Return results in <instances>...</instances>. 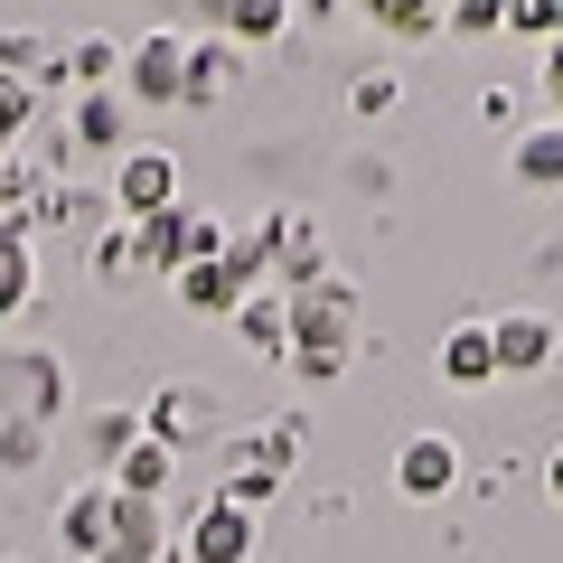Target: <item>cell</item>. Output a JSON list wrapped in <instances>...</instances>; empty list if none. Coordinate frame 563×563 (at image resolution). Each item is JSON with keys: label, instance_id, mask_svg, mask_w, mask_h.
<instances>
[{"label": "cell", "instance_id": "1", "mask_svg": "<svg viewBox=\"0 0 563 563\" xmlns=\"http://www.w3.org/2000/svg\"><path fill=\"white\" fill-rule=\"evenodd\" d=\"M347 347H357V282L347 273H320L310 291L282 301V357L301 385H339L347 376Z\"/></svg>", "mask_w": 563, "mask_h": 563}, {"label": "cell", "instance_id": "2", "mask_svg": "<svg viewBox=\"0 0 563 563\" xmlns=\"http://www.w3.org/2000/svg\"><path fill=\"white\" fill-rule=\"evenodd\" d=\"M301 442H310V422H301V413L263 422V432H235V461H225V488H217V498L254 517V507L273 498V479H282L291 461H301Z\"/></svg>", "mask_w": 563, "mask_h": 563}, {"label": "cell", "instance_id": "3", "mask_svg": "<svg viewBox=\"0 0 563 563\" xmlns=\"http://www.w3.org/2000/svg\"><path fill=\"white\" fill-rule=\"evenodd\" d=\"M225 254V217L217 207H169V217L132 225V263H161V273H188V263Z\"/></svg>", "mask_w": 563, "mask_h": 563}, {"label": "cell", "instance_id": "4", "mask_svg": "<svg viewBox=\"0 0 563 563\" xmlns=\"http://www.w3.org/2000/svg\"><path fill=\"white\" fill-rule=\"evenodd\" d=\"M113 207L122 225H151L179 207V161H169L161 141H122V161H113Z\"/></svg>", "mask_w": 563, "mask_h": 563}, {"label": "cell", "instance_id": "5", "mask_svg": "<svg viewBox=\"0 0 563 563\" xmlns=\"http://www.w3.org/2000/svg\"><path fill=\"white\" fill-rule=\"evenodd\" d=\"M179 76H188V38L179 29L132 38V57H122V95L132 103H179Z\"/></svg>", "mask_w": 563, "mask_h": 563}, {"label": "cell", "instance_id": "6", "mask_svg": "<svg viewBox=\"0 0 563 563\" xmlns=\"http://www.w3.org/2000/svg\"><path fill=\"white\" fill-rule=\"evenodd\" d=\"M488 347H498V376H544L563 329H554V310H498L488 320Z\"/></svg>", "mask_w": 563, "mask_h": 563}, {"label": "cell", "instance_id": "7", "mask_svg": "<svg viewBox=\"0 0 563 563\" xmlns=\"http://www.w3.org/2000/svg\"><path fill=\"white\" fill-rule=\"evenodd\" d=\"M179 554H188V563H254V517L225 507V498H207L198 517L179 526Z\"/></svg>", "mask_w": 563, "mask_h": 563}, {"label": "cell", "instance_id": "8", "mask_svg": "<svg viewBox=\"0 0 563 563\" xmlns=\"http://www.w3.org/2000/svg\"><path fill=\"white\" fill-rule=\"evenodd\" d=\"M395 488L404 498H451V488H461V442H451V432H413V442L395 451Z\"/></svg>", "mask_w": 563, "mask_h": 563}, {"label": "cell", "instance_id": "9", "mask_svg": "<svg viewBox=\"0 0 563 563\" xmlns=\"http://www.w3.org/2000/svg\"><path fill=\"white\" fill-rule=\"evenodd\" d=\"M169 479H179V451H169V442H151V432H141V442L113 461V498L161 507V498H169Z\"/></svg>", "mask_w": 563, "mask_h": 563}, {"label": "cell", "instance_id": "10", "mask_svg": "<svg viewBox=\"0 0 563 563\" xmlns=\"http://www.w3.org/2000/svg\"><path fill=\"white\" fill-rule=\"evenodd\" d=\"M161 544H169L161 507H141V498H113V536H103V554H95V563H161Z\"/></svg>", "mask_w": 563, "mask_h": 563}, {"label": "cell", "instance_id": "11", "mask_svg": "<svg viewBox=\"0 0 563 563\" xmlns=\"http://www.w3.org/2000/svg\"><path fill=\"white\" fill-rule=\"evenodd\" d=\"M57 536H66V554H76V563H95L103 536H113V479L76 488V498H66V517H57Z\"/></svg>", "mask_w": 563, "mask_h": 563}, {"label": "cell", "instance_id": "12", "mask_svg": "<svg viewBox=\"0 0 563 563\" xmlns=\"http://www.w3.org/2000/svg\"><path fill=\"white\" fill-rule=\"evenodd\" d=\"M207 422H217V404H207L198 385H161V395H151V413H141V432H151V442H169V451H179L188 432H207Z\"/></svg>", "mask_w": 563, "mask_h": 563}, {"label": "cell", "instance_id": "13", "mask_svg": "<svg viewBox=\"0 0 563 563\" xmlns=\"http://www.w3.org/2000/svg\"><path fill=\"white\" fill-rule=\"evenodd\" d=\"M273 273L291 282V291H310V282L329 273V254H320V217H301V207H291V217H282V244H273Z\"/></svg>", "mask_w": 563, "mask_h": 563}, {"label": "cell", "instance_id": "14", "mask_svg": "<svg viewBox=\"0 0 563 563\" xmlns=\"http://www.w3.org/2000/svg\"><path fill=\"white\" fill-rule=\"evenodd\" d=\"M225 95H235V47L198 38V47H188V76H179V103H198V113H207V103H225Z\"/></svg>", "mask_w": 563, "mask_h": 563}, {"label": "cell", "instance_id": "15", "mask_svg": "<svg viewBox=\"0 0 563 563\" xmlns=\"http://www.w3.org/2000/svg\"><path fill=\"white\" fill-rule=\"evenodd\" d=\"M442 385H498V347H488V320H461L442 339Z\"/></svg>", "mask_w": 563, "mask_h": 563}, {"label": "cell", "instance_id": "16", "mask_svg": "<svg viewBox=\"0 0 563 563\" xmlns=\"http://www.w3.org/2000/svg\"><path fill=\"white\" fill-rule=\"evenodd\" d=\"M179 282V301L198 310V320H235V301H244V282L225 273V263H188V273H169Z\"/></svg>", "mask_w": 563, "mask_h": 563}, {"label": "cell", "instance_id": "17", "mask_svg": "<svg viewBox=\"0 0 563 563\" xmlns=\"http://www.w3.org/2000/svg\"><path fill=\"white\" fill-rule=\"evenodd\" d=\"M10 376H20V395H29V422H47L66 404V366H57V347H29V357H10Z\"/></svg>", "mask_w": 563, "mask_h": 563}, {"label": "cell", "instance_id": "18", "mask_svg": "<svg viewBox=\"0 0 563 563\" xmlns=\"http://www.w3.org/2000/svg\"><path fill=\"white\" fill-rule=\"evenodd\" d=\"M517 169L526 188H563V122H536V132H517Z\"/></svg>", "mask_w": 563, "mask_h": 563}, {"label": "cell", "instance_id": "19", "mask_svg": "<svg viewBox=\"0 0 563 563\" xmlns=\"http://www.w3.org/2000/svg\"><path fill=\"white\" fill-rule=\"evenodd\" d=\"M273 244H282V217H263V225H244V235H225V254H217V263L244 282V291H254V282L273 273Z\"/></svg>", "mask_w": 563, "mask_h": 563}, {"label": "cell", "instance_id": "20", "mask_svg": "<svg viewBox=\"0 0 563 563\" xmlns=\"http://www.w3.org/2000/svg\"><path fill=\"white\" fill-rule=\"evenodd\" d=\"M66 141H85V151H113V161H122V95H113V85L76 103V132H66Z\"/></svg>", "mask_w": 563, "mask_h": 563}, {"label": "cell", "instance_id": "21", "mask_svg": "<svg viewBox=\"0 0 563 563\" xmlns=\"http://www.w3.org/2000/svg\"><path fill=\"white\" fill-rule=\"evenodd\" d=\"M291 29V0H235L225 10V47H263V38H282Z\"/></svg>", "mask_w": 563, "mask_h": 563}, {"label": "cell", "instance_id": "22", "mask_svg": "<svg viewBox=\"0 0 563 563\" xmlns=\"http://www.w3.org/2000/svg\"><path fill=\"white\" fill-rule=\"evenodd\" d=\"M235 339L254 347V357H282V301L273 291H244L235 301Z\"/></svg>", "mask_w": 563, "mask_h": 563}, {"label": "cell", "instance_id": "23", "mask_svg": "<svg viewBox=\"0 0 563 563\" xmlns=\"http://www.w3.org/2000/svg\"><path fill=\"white\" fill-rule=\"evenodd\" d=\"M366 20H376L385 38H432V29H442V0H366Z\"/></svg>", "mask_w": 563, "mask_h": 563}, {"label": "cell", "instance_id": "24", "mask_svg": "<svg viewBox=\"0 0 563 563\" xmlns=\"http://www.w3.org/2000/svg\"><path fill=\"white\" fill-rule=\"evenodd\" d=\"M29 282H38V254H29V235H0V320L29 301Z\"/></svg>", "mask_w": 563, "mask_h": 563}, {"label": "cell", "instance_id": "25", "mask_svg": "<svg viewBox=\"0 0 563 563\" xmlns=\"http://www.w3.org/2000/svg\"><path fill=\"white\" fill-rule=\"evenodd\" d=\"M113 66H122L113 38H76V47H66V85H95V95H103V85H113Z\"/></svg>", "mask_w": 563, "mask_h": 563}, {"label": "cell", "instance_id": "26", "mask_svg": "<svg viewBox=\"0 0 563 563\" xmlns=\"http://www.w3.org/2000/svg\"><path fill=\"white\" fill-rule=\"evenodd\" d=\"M395 95H404V85H395V66H357V85H347V113L385 122V113H395Z\"/></svg>", "mask_w": 563, "mask_h": 563}, {"label": "cell", "instance_id": "27", "mask_svg": "<svg viewBox=\"0 0 563 563\" xmlns=\"http://www.w3.org/2000/svg\"><path fill=\"white\" fill-rule=\"evenodd\" d=\"M47 461V422H0V470H38Z\"/></svg>", "mask_w": 563, "mask_h": 563}, {"label": "cell", "instance_id": "28", "mask_svg": "<svg viewBox=\"0 0 563 563\" xmlns=\"http://www.w3.org/2000/svg\"><path fill=\"white\" fill-rule=\"evenodd\" d=\"M442 29H461V38H488V29H507V0H442Z\"/></svg>", "mask_w": 563, "mask_h": 563}, {"label": "cell", "instance_id": "29", "mask_svg": "<svg viewBox=\"0 0 563 563\" xmlns=\"http://www.w3.org/2000/svg\"><path fill=\"white\" fill-rule=\"evenodd\" d=\"M507 29H526V38H563V0H507Z\"/></svg>", "mask_w": 563, "mask_h": 563}, {"label": "cell", "instance_id": "30", "mask_svg": "<svg viewBox=\"0 0 563 563\" xmlns=\"http://www.w3.org/2000/svg\"><path fill=\"white\" fill-rule=\"evenodd\" d=\"M95 273H103V282L132 273V225H103V235H95Z\"/></svg>", "mask_w": 563, "mask_h": 563}, {"label": "cell", "instance_id": "31", "mask_svg": "<svg viewBox=\"0 0 563 563\" xmlns=\"http://www.w3.org/2000/svg\"><path fill=\"white\" fill-rule=\"evenodd\" d=\"M544 95H554V122H563V38H544Z\"/></svg>", "mask_w": 563, "mask_h": 563}, {"label": "cell", "instance_id": "32", "mask_svg": "<svg viewBox=\"0 0 563 563\" xmlns=\"http://www.w3.org/2000/svg\"><path fill=\"white\" fill-rule=\"evenodd\" d=\"M544 488H554V498H563V442L544 451Z\"/></svg>", "mask_w": 563, "mask_h": 563}, {"label": "cell", "instance_id": "33", "mask_svg": "<svg viewBox=\"0 0 563 563\" xmlns=\"http://www.w3.org/2000/svg\"><path fill=\"white\" fill-rule=\"evenodd\" d=\"M225 10H235V0H198V20H207V29H225Z\"/></svg>", "mask_w": 563, "mask_h": 563}, {"label": "cell", "instance_id": "34", "mask_svg": "<svg viewBox=\"0 0 563 563\" xmlns=\"http://www.w3.org/2000/svg\"><path fill=\"white\" fill-rule=\"evenodd\" d=\"M291 10H347V0H291Z\"/></svg>", "mask_w": 563, "mask_h": 563}, {"label": "cell", "instance_id": "35", "mask_svg": "<svg viewBox=\"0 0 563 563\" xmlns=\"http://www.w3.org/2000/svg\"><path fill=\"white\" fill-rule=\"evenodd\" d=\"M357 10H366V0H357Z\"/></svg>", "mask_w": 563, "mask_h": 563}]
</instances>
